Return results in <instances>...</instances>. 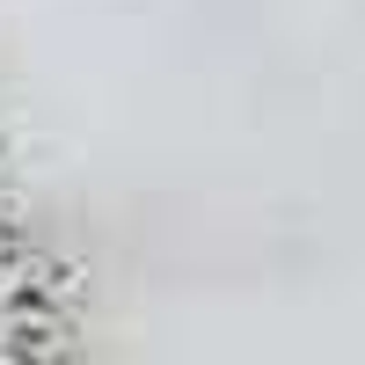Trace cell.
I'll return each mask as SVG.
<instances>
[{"instance_id": "cell-1", "label": "cell", "mask_w": 365, "mask_h": 365, "mask_svg": "<svg viewBox=\"0 0 365 365\" xmlns=\"http://www.w3.org/2000/svg\"><path fill=\"white\" fill-rule=\"evenodd\" d=\"M0 365H66L44 278H29L8 249H0Z\"/></svg>"}]
</instances>
